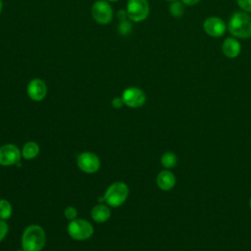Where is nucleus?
<instances>
[{
	"mask_svg": "<svg viewBox=\"0 0 251 251\" xmlns=\"http://www.w3.org/2000/svg\"><path fill=\"white\" fill-rule=\"evenodd\" d=\"M227 30L235 38L251 37V17L245 12L233 13L227 22Z\"/></svg>",
	"mask_w": 251,
	"mask_h": 251,
	"instance_id": "1",
	"label": "nucleus"
},
{
	"mask_svg": "<svg viewBox=\"0 0 251 251\" xmlns=\"http://www.w3.org/2000/svg\"><path fill=\"white\" fill-rule=\"evenodd\" d=\"M46 242L44 229L38 225L28 226L22 235V248L25 251H41Z\"/></svg>",
	"mask_w": 251,
	"mask_h": 251,
	"instance_id": "2",
	"label": "nucleus"
},
{
	"mask_svg": "<svg viewBox=\"0 0 251 251\" xmlns=\"http://www.w3.org/2000/svg\"><path fill=\"white\" fill-rule=\"evenodd\" d=\"M129 189L124 181H116L110 184L104 194V201L109 207L117 208L123 205L127 199Z\"/></svg>",
	"mask_w": 251,
	"mask_h": 251,
	"instance_id": "3",
	"label": "nucleus"
},
{
	"mask_svg": "<svg viewBox=\"0 0 251 251\" xmlns=\"http://www.w3.org/2000/svg\"><path fill=\"white\" fill-rule=\"evenodd\" d=\"M67 230L73 239L84 241L92 236L94 228L88 221L84 219H75L70 222Z\"/></svg>",
	"mask_w": 251,
	"mask_h": 251,
	"instance_id": "4",
	"label": "nucleus"
},
{
	"mask_svg": "<svg viewBox=\"0 0 251 251\" xmlns=\"http://www.w3.org/2000/svg\"><path fill=\"white\" fill-rule=\"evenodd\" d=\"M126 11L129 21L139 23L147 19L150 7L147 0H127Z\"/></svg>",
	"mask_w": 251,
	"mask_h": 251,
	"instance_id": "5",
	"label": "nucleus"
},
{
	"mask_svg": "<svg viewBox=\"0 0 251 251\" xmlns=\"http://www.w3.org/2000/svg\"><path fill=\"white\" fill-rule=\"evenodd\" d=\"M91 15L97 24L108 25L113 19V9L107 1L97 0L92 5Z\"/></svg>",
	"mask_w": 251,
	"mask_h": 251,
	"instance_id": "6",
	"label": "nucleus"
},
{
	"mask_svg": "<svg viewBox=\"0 0 251 251\" xmlns=\"http://www.w3.org/2000/svg\"><path fill=\"white\" fill-rule=\"evenodd\" d=\"M76 164L80 171L86 174H94L100 169V159L99 157L89 151L80 153L76 158Z\"/></svg>",
	"mask_w": 251,
	"mask_h": 251,
	"instance_id": "7",
	"label": "nucleus"
},
{
	"mask_svg": "<svg viewBox=\"0 0 251 251\" xmlns=\"http://www.w3.org/2000/svg\"><path fill=\"white\" fill-rule=\"evenodd\" d=\"M203 29H204L205 33L208 34L209 36L218 38V37L223 36L226 33V31L227 29V25L220 17L211 16V17H208L204 21Z\"/></svg>",
	"mask_w": 251,
	"mask_h": 251,
	"instance_id": "8",
	"label": "nucleus"
},
{
	"mask_svg": "<svg viewBox=\"0 0 251 251\" xmlns=\"http://www.w3.org/2000/svg\"><path fill=\"white\" fill-rule=\"evenodd\" d=\"M124 104L129 108H139L144 105L146 95L142 89L134 86L127 87L122 94Z\"/></svg>",
	"mask_w": 251,
	"mask_h": 251,
	"instance_id": "9",
	"label": "nucleus"
},
{
	"mask_svg": "<svg viewBox=\"0 0 251 251\" xmlns=\"http://www.w3.org/2000/svg\"><path fill=\"white\" fill-rule=\"evenodd\" d=\"M22 153L15 144H5L0 147V165L4 167L19 164Z\"/></svg>",
	"mask_w": 251,
	"mask_h": 251,
	"instance_id": "10",
	"label": "nucleus"
},
{
	"mask_svg": "<svg viewBox=\"0 0 251 251\" xmlns=\"http://www.w3.org/2000/svg\"><path fill=\"white\" fill-rule=\"evenodd\" d=\"M26 93L32 101H42L47 94L46 83L40 78H32L26 86Z\"/></svg>",
	"mask_w": 251,
	"mask_h": 251,
	"instance_id": "11",
	"label": "nucleus"
},
{
	"mask_svg": "<svg viewBox=\"0 0 251 251\" xmlns=\"http://www.w3.org/2000/svg\"><path fill=\"white\" fill-rule=\"evenodd\" d=\"M176 176L174 175L173 172H171L168 169L162 170L157 175V177H156L157 186L163 191H169L172 188H174V186L176 185Z\"/></svg>",
	"mask_w": 251,
	"mask_h": 251,
	"instance_id": "12",
	"label": "nucleus"
},
{
	"mask_svg": "<svg viewBox=\"0 0 251 251\" xmlns=\"http://www.w3.org/2000/svg\"><path fill=\"white\" fill-rule=\"evenodd\" d=\"M222 52L228 59H234L238 57L241 52V44L237 38L231 36L226 37L222 44Z\"/></svg>",
	"mask_w": 251,
	"mask_h": 251,
	"instance_id": "13",
	"label": "nucleus"
},
{
	"mask_svg": "<svg viewBox=\"0 0 251 251\" xmlns=\"http://www.w3.org/2000/svg\"><path fill=\"white\" fill-rule=\"evenodd\" d=\"M90 215L94 222L98 224H102L108 221L109 218L111 217V210L108 205L98 204L92 208Z\"/></svg>",
	"mask_w": 251,
	"mask_h": 251,
	"instance_id": "14",
	"label": "nucleus"
},
{
	"mask_svg": "<svg viewBox=\"0 0 251 251\" xmlns=\"http://www.w3.org/2000/svg\"><path fill=\"white\" fill-rule=\"evenodd\" d=\"M39 151H40V148L36 142L28 141L24 144L21 153L25 160H31V159H34L39 154Z\"/></svg>",
	"mask_w": 251,
	"mask_h": 251,
	"instance_id": "15",
	"label": "nucleus"
},
{
	"mask_svg": "<svg viewBox=\"0 0 251 251\" xmlns=\"http://www.w3.org/2000/svg\"><path fill=\"white\" fill-rule=\"evenodd\" d=\"M161 165L165 168V169H173L176 166L177 164V156L176 155V153L172 152V151H168L163 153V155L161 156Z\"/></svg>",
	"mask_w": 251,
	"mask_h": 251,
	"instance_id": "16",
	"label": "nucleus"
},
{
	"mask_svg": "<svg viewBox=\"0 0 251 251\" xmlns=\"http://www.w3.org/2000/svg\"><path fill=\"white\" fill-rule=\"evenodd\" d=\"M169 11L174 18H181L184 13V4L180 0H175L171 2Z\"/></svg>",
	"mask_w": 251,
	"mask_h": 251,
	"instance_id": "17",
	"label": "nucleus"
},
{
	"mask_svg": "<svg viewBox=\"0 0 251 251\" xmlns=\"http://www.w3.org/2000/svg\"><path fill=\"white\" fill-rule=\"evenodd\" d=\"M13 213L12 204L6 199H0V219L6 221L10 219Z\"/></svg>",
	"mask_w": 251,
	"mask_h": 251,
	"instance_id": "18",
	"label": "nucleus"
},
{
	"mask_svg": "<svg viewBox=\"0 0 251 251\" xmlns=\"http://www.w3.org/2000/svg\"><path fill=\"white\" fill-rule=\"evenodd\" d=\"M132 30V24L131 21L125 20V21H120L119 25H118V32L121 35H128Z\"/></svg>",
	"mask_w": 251,
	"mask_h": 251,
	"instance_id": "19",
	"label": "nucleus"
},
{
	"mask_svg": "<svg viewBox=\"0 0 251 251\" xmlns=\"http://www.w3.org/2000/svg\"><path fill=\"white\" fill-rule=\"evenodd\" d=\"M64 215L66 217V219L70 220V221H73L75 219H76V216H77V211L75 207L73 206H68L65 210H64Z\"/></svg>",
	"mask_w": 251,
	"mask_h": 251,
	"instance_id": "20",
	"label": "nucleus"
},
{
	"mask_svg": "<svg viewBox=\"0 0 251 251\" xmlns=\"http://www.w3.org/2000/svg\"><path fill=\"white\" fill-rule=\"evenodd\" d=\"M238 7L245 13H251V0H236Z\"/></svg>",
	"mask_w": 251,
	"mask_h": 251,
	"instance_id": "21",
	"label": "nucleus"
},
{
	"mask_svg": "<svg viewBox=\"0 0 251 251\" xmlns=\"http://www.w3.org/2000/svg\"><path fill=\"white\" fill-rule=\"evenodd\" d=\"M8 231H9V226L7 225V223L0 219V242L6 237V235L8 234Z\"/></svg>",
	"mask_w": 251,
	"mask_h": 251,
	"instance_id": "22",
	"label": "nucleus"
},
{
	"mask_svg": "<svg viewBox=\"0 0 251 251\" xmlns=\"http://www.w3.org/2000/svg\"><path fill=\"white\" fill-rule=\"evenodd\" d=\"M112 106L115 108V109H121L125 104H124V101L122 99V97H115L113 98L112 102H111Z\"/></svg>",
	"mask_w": 251,
	"mask_h": 251,
	"instance_id": "23",
	"label": "nucleus"
},
{
	"mask_svg": "<svg viewBox=\"0 0 251 251\" xmlns=\"http://www.w3.org/2000/svg\"><path fill=\"white\" fill-rule=\"evenodd\" d=\"M117 17L120 21H125V20H127V14H126V10H120L117 14Z\"/></svg>",
	"mask_w": 251,
	"mask_h": 251,
	"instance_id": "24",
	"label": "nucleus"
},
{
	"mask_svg": "<svg viewBox=\"0 0 251 251\" xmlns=\"http://www.w3.org/2000/svg\"><path fill=\"white\" fill-rule=\"evenodd\" d=\"M184 5L186 6H194L196 4H198L201 0H180Z\"/></svg>",
	"mask_w": 251,
	"mask_h": 251,
	"instance_id": "25",
	"label": "nucleus"
},
{
	"mask_svg": "<svg viewBox=\"0 0 251 251\" xmlns=\"http://www.w3.org/2000/svg\"><path fill=\"white\" fill-rule=\"evenodd\" d=\"M2 9H3V1L0 0V13L2 12Z\"/></svg>",
	"mask_w": 251,
	"mask_h": 251,
	"instance_id": "26",
	"label": "nucleus"
},
{
	"mask_svg": "<svg viewBox=\"0 0 251 251\" xmlns=\"http://www.w3.org/2000/svg\"><path fill=\"white\" fill-rule=\"evenodd\" d=\"M109 2H118L119 0H108Z\"/></svg>",
	"mask_w": 251,
	"mask_h": 251,
	"instance_id": "27",
	"label": "nucleus"
},
{
	"mask_svg": "<svg viewBox=\"0 0 251 251\" xmlns=\"http://www.w3.org/2000/svg\"><path fill=\"white\" fill-rule=\"evenodd\" d=\"M15 251H25V250H24V249L22 248V249H17V250H15Z\"/></svg>",
	"mask_w": 251,
	"mask_h": 251,
	"instance_id": "28",
	"label": "nucleus"
},
{
	"mask_svg": "<svg viewBox=\"0 0 251 251\" xmlns=\"http://www.w3.org/2000/svg\"><path fill=\"white\" fill-rule=\"evenodd\" d=\"M249 207H250V209H251V198H250V200H249Z\"/></svg>",
	"mask_w": 251,
	"mask_h": 251,
	"instance_id": "29",
	"label": "nucleus"
},
{
	"mask_svg": "<svg viewBox=\"0 0 251 251\" xmlns=\"http://www.w3.org/2000/svg\"><path fill=\"white\" fill-rule=\"evenodd\" d=\"M167 1H170V2H173V1H175V0H167Z\"/></svg>",
	"mask_w": 251,
	"mask_h": 251,
	"instance_id": "30",
	"label": "nucleus"
}]
</instances>
